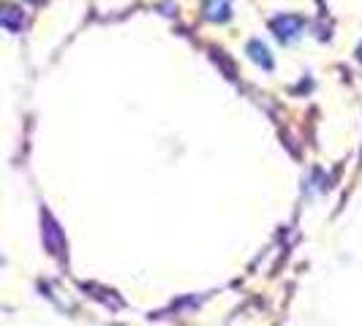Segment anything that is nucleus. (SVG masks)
I'll list each match as a JSON object with an SVG mask.
<instances>
[{
	"mask_svg": "<svg viewBox=\"0 0 362 326\" xmlns=\"http://www.w3.org/2000/svg\"><path fill=\"white\" fill-rule=\"evenodd\" d=\"M248 52H251V57H254L256 63H262L264 68H272V60H270V54H267V47H264V44L254 41V44L248 47Z\"/></svg>",
	"mask_w": 362,
	"mask_h": 326,
	"instance_id": "obj_3",
	"label": "nucleus"
},
{
	"mask_svg": "<svg viewBox=\"0 0 362 326\" xmlns=\"http://www.w3.org/2000/svg\"><path fill=\"white\" fill-rule=\"evenodd\" d=\"M226 0H213L210 6H207V17L210 19H226Z\"/></svg>",
	"mask_w": 362,
	"mask_h": 326,
	"instance_id": "obj_4",
	"label": "nucleus"
},
{
	"mask_svg": "<svg viewBox=\"0 0 362 326\" xmlns=\"http://www.w3.org/2000/svg\"><path fill=\"white\" fill-rule=\"evenodd\" d=\"M272 30L278 33V38H294L300 30H303V19L300 17H291V14H286V17H278L272 19Z\"/></svg>",
	"mask_w": 362,
	"mask_h": 326,
	"instance_id": "obj_1",
	"label": "nucleus"
},
{
	"mask_svg": "<svg viewBox=\"0 0 362 326\" xmlns=\"http://www.w3.org/2000/svg\"><path fill=\"white\" fill-rule=\"evenodd\" d=\"M357 54H360V60H362V44H360V49H357Z\"/></svg>",
	"mask_w": 362,
	"mask_h": 326,
	"instance_id": "obj_5",
	"label": "nucleus"
},
{
	"mask_svg": "<svg viewBox=\"0 0 362 326\" xmlns=\"http://www.w3.org/2000/svg\"><path fill=\"white\" fill-rule=\"evenodd\" d=\"M0 22H3V28H6V30H17L19 25H22V14H19L17 8L6 6V8H3V14H0Z\"/></svg>",
	"mask_w": 362,
	"mask_h": 326,
	"instance_id": "obj_2",
	"label": "nucleus"
}]
</instances>
